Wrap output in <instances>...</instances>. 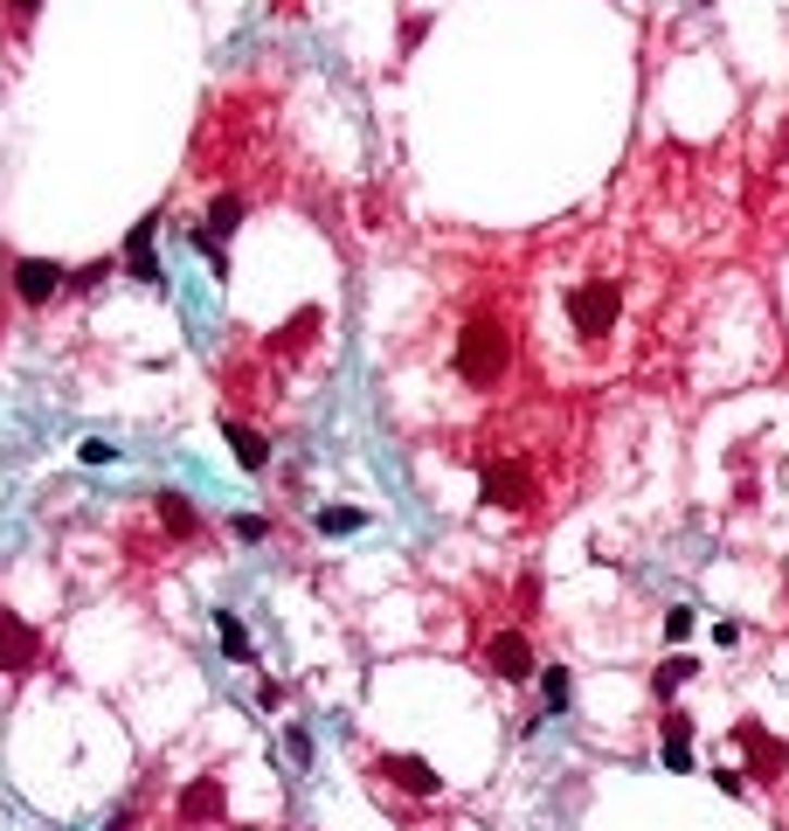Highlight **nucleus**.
<instances>
[{
    "mask_svg": "<svg viewBox=\"0 0 789 831\" xmlns=\"http://www.w3.org/2000/svg\"><path fill=\"white\" fill-rule=\"evenodd\" d=\"M450 361H458V382L499 388L505 368H513V326H505L492 306H478V312L458 326V347H450Z\"/></svg>",
    "mask_w": 789,
    "mask_h": 831,
    "instance_id": "obj_1",
    "label": "nucleus"
},
{
    "mask_svg": "<svg viewBox=\"0 0 789 831\" xmlns=\"http://www.w3.org/2000/svg\"><path fill=\"white\" fill-rule=\"evenodd\" d=\"M616 319H624V285L616 277H581L568 292V326H575L581 347H603L616 333Z\"/></svg>",
    "mask_w": 789,
    "mask_h": 831,
    "instance_id": "obj_2",
    "label": "nucleus"
},
{
    "mask_svg": "<svg viewBox=\"0 0 789 831\" xmlns=\"http://www.w3.org/2000/svg\"><path fill=\"white\" fill-rule=\"evenodd\" d=\"M478 499H485V506H499V513H526V506L540 499L534 464H526V458H492V464L478 471Z\"/></svg>",
    "mask_w": 789,
    "mask_h": 831,
    "instance_id": "obj_3",
    "label": "nucleus"
},
{
    "mask_svg": "<svg viewBox=\"0 0 789 831\" xmlns=\"http://www.w3.org/2000/svg\"><path fill=\"white\" fill-rule=\"evenodd\" d=\"M485 666H492V679H505V686H526V679L540 672L534 637H526L519 623H505V631H492V637H485Z\"/></svg>",
    "mask_w": 789,
    "mask_h": 831,
    "instance_id": "obj_4",
    "label": "nucleus"
},
{
    "mask_svg": "<svg viewBox=\"0 0 789 831\" xmlns=\"http://www.w3.org/2000/svg\"><path fill=\"white\" fill-rule=\"evenodd\" d=\"M35 666H42V631H35L22 610H8V603H0V672L28 679Z\"/></svg>",
    "mask_w": 789,
    "mask_h": 831,
    "instance_id": "obj_5",
    "label": "nucleus"
},
{
    "mask_svg": "<svg viewBox=\"0 0 789 831\" xmlns=\"http://www.w3.org/2000/svg\"><path fill=\"white\" fill-rule=\"evenodd\" d=\"M735 748H741V762H748V777H755V783H776L789 769V742H782V734H768L762 721H735Z\"/></svg>",
    "mask_w": 789,
    "mask_h": 831,
    "instance_id": "obj_6",
    "label": "nucleus"
},
{
    "mask_svg": "<svg viewBox=\"0 0 789 831\" xmlns=\"http://www.w3.org/2000/svg\"><path fill=\"white\" fill-rule=\"evenodd\" d=\"M229 818V790H222V777H195V783H180V824L195 831V824H222Z\"/></svg>",
    "mask_w": 789,
    "mask_h": 831,
    "instance_id": "obj_7",
    "label": "nucleus"
},
{
    "mask_svg": "<svg viewBox=\"0 0 789 831\" xmlns=\"http://www.w3.org/2000/svg\"><path fill=\"white\" fill-rule=\"evenodd\" d=\"M658 742H665V755H658V762H665L672 777H686V769H692V714H686V707H665Z\"/></svg>",
    "mask_w": 789,
    "mask_h": 831,
    "instance_id": "obj_8",
    "label": "nucleus"
},
{
    "mask_svg": "<svg viewBox=\"0 0 789 831\" xmlns=\"http://www.w3.org/2000/svg\"><path fill=\"white\" fill-rule=\"evenodd\" d=\"M381 777L394 790H409V797H437V790H443V777L423 762V755H381Z\"/></svg>",
    "mask_w": 789,
    "mask_h": 831,
    "instance_id": "obj_9",
    "label": "nucleus"
},
{
    "mask_svg": "<svg viewBox=\"0 0 789 831\" xmlns=\"http://www.w3.org/2000/svg\"><path fill=\"white\" fill-rule=\"evenodd\" d=\"M55 292H63V271H55V263H42V257L14 263V298H22V306H49Z\"/></svg>",
    "mask_w": 789,
    "mask_h": 831,
    "instance_id": "obj_10",
    "label": "nucleus"
},
{
    "mask_svg": "<svg viewBox=\"0 0 789 831\" xmlns=\"http://www.w3.org/2000/svg\"><path fill=\"white\" fill-rule=\"evenodd\" d=\"M222 437H229V450H236L242 471H263V464H271V437H263V430H250L242 416H222Z\"/></svg>",
    "mask_w": 789,
    "mask_h": 831,
    "instance_id": "obj_11",
    "label": "nucleus"
},
{
    "mask_svg": "<svg viewBox=\"0 0 789 831\" xmlns=\"http://www.w3.org/2000/svg\"><path fill=\"white\" fill-rule=\"evenodd\" d=\"M153 236H160V215H146L139 230L125 236V271L132 277H160V257H153Z\"/></svg>",
    "mask_w": 789,
    "mask_h": 831,
    "instance_id": "obj_12",
    "label": "nucleus"
},
{
    "mask_svg": "<svg viewBox=\"0 0 789 831\" xmlns=\"http://www.w3.org/2000/svg\"><path fill=\"white\" fill-rule=\"evenodd\" d=\"M215 637H222V658H229V666H256V645H250V631H242L236 610H215Z\"/></svg>",
    "mask_w": 789,
    "mask_h": 831,
    "instance_id": "obj_13",
    "label": "nucleus"
},
{
    "mask_svg": "<svg viewBox=\"0 0 789 831\" xmlns=\"http://www.w3.org/2000/svg\"><path fill=\"white\" fill-rule=\"evenodd\" d=\"M692 672H700L692 658H665V666L651 672V693H658V707H672V700H679V686H692Z\"/></svg>",
    "mask_w": 789,
    "mask_h": 831,
    "instance_id": "obj_14",
    "label": "nucleus"
},
{
    "mask_svg": "<svg viewBox=\"0 0 789 831\" xmlns=\"http://www.w3.org/2000/svg\"><path fill=\"white\" fill-rule=\"evenodd\" d=\"M153 513L166 520V534H174V541H187V534H201V520H195V506H187L180 493H160V499H153Z\"/></svg>",
    "mask_w": 789,
    "mask_h": 831,
    "instance_id": "obj_15",
    "label": "nucleus"
},
{
    "mask_svg": "<svg viewBox=\"0 0 789 831\" xmlns=\"http://www.w3.org/2000/svg\"><path fill=\"white\" fill-rule=\"evenodd\" d=\"M242 215H250V201H242V195H215V201H209V236H215V243L236 236Z\"/></svg>",
    "mask_w": 789,
    "mask_h": 831,
    "instance_id": "obj_16",
    "label": "nucleus"
},
{
    "mask_svg": "<svg viewBox=\"0 0 789 831\" xmlns=\"http://www.w3.org/2000/svg\"><path fill=\"white\" fill-rule=\"evenodd\" d=\"M361 526H367V513H353V506H326V513H318V534H333V541L361 534Z\"/></svg>",
    "mask_w": 789,
    "mask_h": 831,
    "instance_id": "obj_17",
    "label": "nucleus"
},
{
    "mask_svg": "<svg viewBox=\"0 0 789 831\" xmlns=\"http://www.w3.org/2000/svg\"><path fill=\"white\" fill-rule=\"evenodd\" d=\"M285 755H291L298 769H312V755H318V742H312V728H305V721H291V728H285Z\"/></svg>",
    "mask_w": 789,
    "mask_h": 831,
    "instance_id": "obj_18",
    "label": "nucleus"
},
{
    "mask_svg": "<svg viewBox=\"0 0 789 831\" xmlns=\"http://www.w3.org/2000/svg\"><path fill=\"white\" fill-rule=\"evenodd\" d=\"M540 700H548V714L568 707V666H548V672H540Z\"/></svg>",
    "mask_w": 789,
    "mask_h": 831,
    "instance_id": "obj_19",
    "label": "nucleus"
},
{
    "mask_svg": "<svg viewBox=\"0 0 789 831\" xmlns=\"http://www.w3.org/2000/svg\"><path fill=\"white\" fill-rule=\"evenodd\" d=\"M513 610H519V617H534V610H540V575H519V590H513Z\"/></svg>",
    "mask_w": 789,
    "mask_h": 831,
    "instance_id": "obj_20",
    "label": "nucleus"
},
{
    "mask_svg": "<svg viewBox=\"0 0 789 831\" xmlns=\"http://www.w3.org/2000/svg\"><path fill=\"white\" fill-rule=\"evenodd\" d=\"M229 526H236V541H263V534H271V520H263V513H236Z\"/></svg>",
    "mask_w": 789,
    "mask_h": 831,
    "instance_id": "obj_21",
    "label": "nucleus"
},
{
    "mask_svg": "<svg viewBox=\"0 0 789 831\" xmlns=\"http://www.w3.org/2000/svg\"><path fill=\"white\" fill-rule=\"evenodd\" d=\"M686 631H692V610H665V637H672V645H686Z\"/></svg>",
    "mask_w": 789,
    "mask_h": 831,
    "instance_id": "obj_22",
    "label": "nucleus"
},
{
    "mask_svg": "<svg viewBox=\"0 0 789 831\" xmlns=\"http://www.w3.org/2000/svg\"><path fill=\"white\" fill-rule=\"evenodd\" d=\"M35 14V0H8V22H28Z\"/></svg>",
    "mask_w": 789,
    "mask_h": 831,
    "instance_id": "obj_23",
    "label": "nucleus"
},
{
    "mask_svg": "<svg viewBox=\"0 0 789 831\" xmlns=\"http://www.w3.org/2000/svg\"><path fill=\"white\" fill-rule=\"evenodd\" d=\"M132 818H139V804H125L118 818H111V831H132Z\"/></svg>",
    "mask_w": 789,
    "mask_h": 831,
    "instance_id": "obj_24",
    "label": "nucleus"
}]
</instances>
